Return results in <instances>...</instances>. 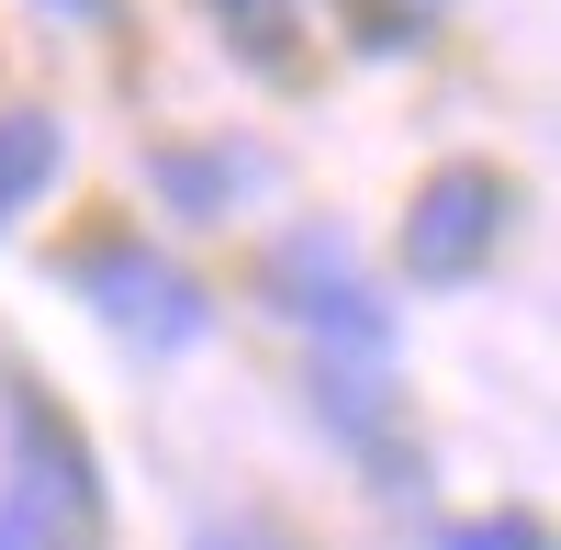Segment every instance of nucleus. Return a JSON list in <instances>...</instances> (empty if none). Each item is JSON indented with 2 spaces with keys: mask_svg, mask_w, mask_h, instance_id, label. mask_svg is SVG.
<instances>
[{
  "mask_svg": "<svg viewBox=\"0 0 561 550\" xmlns=\"http://www.w3.org/2000/svg\"><path fill=\"white\" fill-rule=\"evenodd\" d=\"M438 550H550V539H539V517H460Z\"/></svg>",
  "mask_w": 561,
  "mask_h": 550,
  "instance_id": "nucleus-10",
  "label": "nucleus"
},
{
  "mask_svg": "<svg viewBox=\"0 0 561 550\" xmlns=\"http://www.w3.org/2000/svg\"><path fill=\"white\" fill-rule=\"evenodd\" d=\"M147 180H158V192H169L180 214H225V203H237L248 180H259V158H237V147H214V158H158Z\"/></svg>",
  "mask_w": 561,
  "mask_h": 550,
  "instance_id": "nucleus-7",
  "label": "nucleus"
},
{
  "mask_svg": "<svg viewBox=\"0 0 561 550\" xmlns=\"http://www.w3.org/2000/svg\"><path fill=\"white\" fill-rule=\"evenodd\" d=\"M214 23H237L248 34V57H293V0H214Z\"/></svg>",
  "mask_w": 561,
  "mask_h": 550,
  "instance_id": "nucleus-8",
  "label": "nucleus"
},
{
  "mask_svg": "<svg viewBox=\"0 0 561 550\" xmlns=\"http://www.w3.org/2000/svg\"><path fill=\"white\" fill-rule=\"evenodd\" d=\"M12 427V494H0V550H79L102 494H90V449L68 438V416H45V393L0 404Z\"/></svg>",
  "mask_w": 561,
  "mask_h": 550,
  "instance_id": "nucleus-1",
  "label": "nucleus"
},
{
  "mask_svg": "<svg viewBox=\"0 0 561 550\" xmlns=\"http://www.w3.org/2000/svg\"><path fill=\"white\" fill-rule=\"evenodd\" d=\"M314 416L337 427L359 461H393V382L370 371V359H325L314 371Z\"/></svg>",
  "mask_w": 561,
  "mask_h": 550,
  "instance_id": "nucleus-5",
  "label": "nucleus"
},
{
  "mask_svg": "<svg viewBox=\"0 0 561 550\" xmlns=\"http://www.w3.org/2000/svg\"><path fill=\"white\" fill-rule=\"evenodd\" d=\"M259 293L293 314V326H314L325 359H370V348L393 337V303L359 282V259H348L337 225H293V237L259 259Z\"/></svg>",
  "mask_w": 561,
  "mask_h": 550,
  "instance_id": "nucleus-2",
  "label": "nucleus"
},
{
  "mask_svg": "<svg viewBox=\"0 0 561 550\" xmlns=\"http://www.w3.org/2000/svg\"><path fill=\"white\" fill-rule=\"evenodd\" d=\"M505 214H517V192H505L483 158L438 169L427 192H415V214H404V270L415 282H472L494 259V237H505Z\"/></svg>",
  "mask_w": 561,
  "mask_h": 550,
  "instance_id": "nucleus-4",
  "label": "nucleus"
},
{
  "mask_svg": "<svg viewBox=\"0 0 561 550\" xmlns=\"http://www.w3.org/2000/svg\"><path fill=\"white\" fill-rule=\"evenodd\" d=\"M57 12H68V23H102V12H113V0H57Z\"/></svg>",
  "mask_w": 561,
  "mask_h": 550,
  "instance_id": "nucleus-12",
  "label": "nucleus"
},
{
  "mask_svg": "<svg viewBox=\"0 0 561 550\" xmlns=\"http://www.w3.org/2000/svg\"><path fill=\"white\" fill-rule=\"evenodd\" d=\"M337 12H348V34H359V45H404L415 23L438 12V0H337Z\"/></svg>",
  "mask_w": 561,
  "mask_h": 550,
  "instance_id": "nucleus-9",
  "label": "nucleus"
},
{
  "mask_svg": "<svg viewBox=\"0 0 561 550\" xmlns=\"http://www.w3.org/2000/svg\"><path fill=\"white\" fill-rule=\"evenodd\" d=\"M192 550H280V539H270V528H203Z\"/></svg>",
  "mask_w": 561,
  "mask_h": 550,
  "instance_id": "nucleus-11",
  "label": "nucleus"
},
{
  "mask_svg": "<svg viewBox=\"0 0 561 550\" xmlns=\"http://www.w3.org/2000/svg\"><path fill=\"white\" fill-rule=\"evenodd\" d=\"M57 158H68L57 113H0V225H12L45 180H57Z\"/></svg>",
  "mask_w": 561,
  "mask_h": 550,
  "instance_id": "nucleus-6",
  "label": "nucleus"
},
{
  "mask_svg": "<svg viewBox=\"0 0 561 550\" xmlns=\"http://www.w3.org/2000/svg\"><path fill=\"white\" fill-rule=\"evenodd\" d=\"M68 293L102 303L113 326L147 337V348H192V337H203V293H192V270H169L147 237H102V248H79V259H68Z\"/></svg>",
  "mask_w": 561,
  "mask_h": 550,
  "instance_id": "nucleus-3",
  "label": "nucleus"
}]
</instances>
